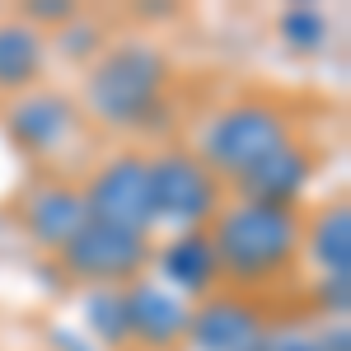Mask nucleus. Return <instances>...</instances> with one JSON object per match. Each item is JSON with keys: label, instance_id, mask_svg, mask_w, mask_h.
<instances>
[{"label": "nucleus", "instance_id": "obj_1", "mask_svg": "<svg viewBox=\"0 0 351 351\" xmlns=\"http://www.w3.org/2000/svg\"><path fill=\"white\" fill-rule=\"evenodd\" d=\"M216 263L230 276L258 281L276 271L291 253H295V216L286 206H263V202H239L234 211L220 216L216 239Z\"/></svg>", "mask_w": 351, "mask_h": 351}, {"label": "nucleus", "instance_id": "obj_2", "mask_svg": "<svg viewBox=\"0 0 351 351\" xmlns=\"http://www.w3.org/2000/svg\"><path fill=\"white\" fill-rule=\"evenodd\" d=\"M164 89V61L150 47H117L89 80V108L104 122H141Z\"/></svg>", "mask_w": 351, "mask_h": 351}, {"label": "nucleus", "instance_id": "obj_3", "mask_svg": "<svg viewBox=\"0 0 351 351\" xmlns=\"http://www.w3.org/2000/svg\"><path fill=\"white\" fill-rule=\"evenodd\" d=\"M281 145H286V122L263 104H248V108H230L225 117H216V127L206 132V164L243 178Z\"/></svg>", "mask_w": 351, "mask_h": 351}, {"label": "nucleus", "instance_id": "obj_4", "mask_svg": "<svg viewBox=\"0 0 351 351\" xmlns=\"http://www.w3.org/2000/svg\"><path fill=\"white\" fill-rule=\"evenodd\" d=\"M84 211H89V220H99V225L141 234V230L155 220V211H150V164L136 160V155L112 160L108 169L89 183Z\"/></svg>", "mask_w": 351, "mask_h": 351}, {"label": "nucleus", "instance_id": "obj_5", "mask_svg": "<svg viewBox=\"0 0 351 351\" xmlns=\"http://www.w3.org/2000/svg\"><path fill=\"white\" fill-rule=\"evenodd\" d=\"M216 206V183L192 155H164L150 164V211L192 225Z\"/></svg>", "mask_w": 351, "mask_h": 351}, {"label": "nucleus", "instance_id": "obj_6", "mask_svg": "<svg viewBox=\"0 0 351 351\" xmlns=\"http://www.w3.org/2000/svg\"><path fill=\"white\" fill-rule=\"evenodd\" d=\"M61 253H66V267H71V271L94 276V281H117V276H132V271L145 263V239H141V234H127V230H112V225H99V220H89V225H84Z\"/></svg>", "mask_w": 351, "mask_h": 351}, {"label": "nucleus", "instance_id": "obj_7", "mask_svg": "<svg viewBox=\"0 0 351 351\" xmlns=\"http://www.w3.org/2000/svg\"><path fill=\"white\" fill-rule=\"evenodd\" d=\"M122 309H127V332H136L150 347H173L192 324L188 304L155 291V286H136L132 295L122 300Z\"/></svg>", "mask_w": 351, "mask_h": 351}, {"label": "nucleus", "instance_id": "obj_8", "mask_svg": "<svg viewBox=\"0 0 351 351\" xmlns=\"http://www.w3.org/2000/svg\"><path fill=\"white\" fill-rule=\"evenodd\" d=\"M188 332L202 351H248L258 342V314L239 300H211L188 324Z\"/></svg>", "mask_w": 351, "mask_h": 351}, {"label": "nucleus", "instance_id": "obj_9", "mask_svg": "<svg viewBox=\"0 0 351 351\" xmlns=\"http://www.w3.org/2000/svg\"><path fill=\"white\" fill-rule=\"evenodd\" d=\"M304 178H309L304 150L281 145V150H271L258 169L243 173V202H263V206H286V211H291V202H295V192L304 188Z\"/></svg>", "mask_w": 351, "mask_h": 351}, {"label": "nucleus", "instance_id": "obj_10", "mask_svg": "<svg viewBox=\"0 0 351 351\" xmlns=\"http://www.w3.org/2000/svg\"><path fill=\"white\" fill-rule=\"evenodd\" d=\"M84 225H89V211H84L80 192L52 188V192H43V197L28 206V230H33V239L52 243V248H66Z\"/></svg>", "mask_w": 351, "mask_h": 351}, {"label": "nucleus", "instance_id": "obj_11", "mask_svg": "<svg viewBox=\"0 0 351 351\" xmlns=\"http://www.w3.org/2000/svg\"><path fill=\"white\" fill-rule=\"evenodd\" d=\"M10 127H14V136H19L24 145L47 150V145L61 141L66 127H71V104L56 99V94H33V99H24L19 108L10 112Z\"/></svg>", "mask_w": 351, "mask_h": 351}, {"label": "nucleus", "instance_id": "obj_12", "mask_svg": "<svg viewBox=\"0 0 351 351\" xmlns=\"http://www.w3.org/2000/svg\"><path fill=\"white\" fill-rule=\"evenodd\" d=\"M216 271H220L216 248L202 234H183V239H173L164 248V276L173 286H183V291H206L216 281Z\"/></svg>", "mask_w": 351, "mask_h": 351}, {"label": "nucleus", "instance_id": "obj_13", "mask_svg": "<svg viewBox=\"0 0 351 351\" xmlns=\"http://www.w3.org/2000/svg\"><path fill=\"white\" fill-rule=\"evenodd\" d=\"M43 66V43L38 33L24 24H0V84L14 89V84H28Z\"/></svg>", "mask_w": 351, "mask_h": 351}, {"label": "nucleus", "instance_id": "obj_14", "mask_svg": "<svg viewBox=\"0 0 351 351\" xmlns=\"http://www.w3.org/2000/svg\"><path fill=\"white\" fill-rule=\"evenodd\" d=\"M314 253H319V267L328 276H347V267H351V216H347V206H337V211H328L319 220Z\"/></svg>", "mask_w": 351, "mask_h": 351}, {"label": "nucleus", "instance_id": "obj_15", "mask_svg": "<svg viewBox=\"0 0 351 351\" xmlns=\"http://www.w3.org/2000/svg\"><path fill=\"white\" fill-rule=\"evenodd\" d=\"M89 324L99 328V337L122 342L127 337V309L117 295H89Z\"/></svg>", "mask_w": 351, "mask_h": 351}, {"label": "nucleus", "instance_id": "obj_16", "mask_svg": "<svg viewBox=\"0 0 351 351\" xmlns=\"http://www.w3.org/2000/svg\"><path fill=\"white\" fill-rule=\"evenodd\" d=\"M286 38H291L295 47H319V43H324V19H319L314 10H291V14H286Z\"/></svg>", "mask_w": 351, "mask_h": 351}, {"label": "nucleus", "instance_id": "obj_17", "mask_svg": "<svg viewBox=\"0 0 351 351\" xmlns=\"http://www.w3.org/2000/svg\"><path fill=\"white\" fill-rule=\"evenodd\" d=\"M267 351H347V332L309 337V342H267Z\"/></svg>", "mask_w": 351, "mask_h": 351}, {"label": "nucleus", "instance_id": "obj_18", "mask_svg": "<svg viewBox=\"0 0 351 351\" xmlns=\"http://www.w3.org/2000/svg\"><path fill=\"white\" fill-rule=\"evenodd\" d=\"M324 304H328V309H347V276H328Z\"/></svg>", "mask_w": 351, "mask_h": 351}, {"label": "nucleus", "instance_id": "obj_19", "mask_svg": "<svg viewBox=\"0 0 351 351\" xmlns=\"http://www.w3.org/2000/svg\"><path fill=\"white\" fill-rule=\"evenodd\" d=\"M33 14H38V19H66L71 5H61V0H43V5H33Z\"/></svg>", "mask_w": 351, "mask_h": 351}, {"label": "nucleus", "instance_id": "obj_20", "mask_svg": "<svg viewBox=\"0 0 351 351\" xmlns=\"http://www.w3.org/2000/svg\"><path fill=\"white\" fill-rule=\"evenodd\" d=\"M61 47H66V52H89V47H94V33H89V28H84V33H66Z\"/></svg>", "mask_w": 351, "mask_h": 351}]
</instances>
